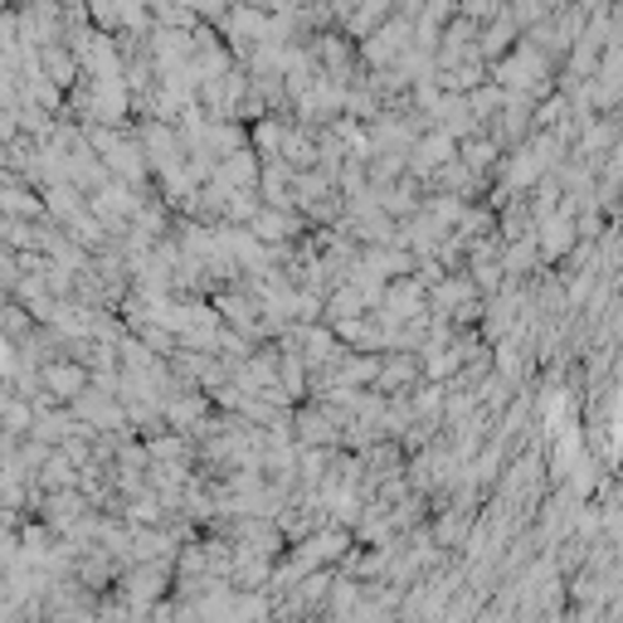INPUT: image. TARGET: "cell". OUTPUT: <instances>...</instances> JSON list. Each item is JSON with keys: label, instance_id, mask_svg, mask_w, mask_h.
I'll use <instances>...</instances> for the list:
<instances>
[{"label": "cell", "instance_id": "6da1fadb", "mask_svg": "<svg viewBox=\"0 0 623 623\" xmlns=\"http://www.w3.org/2000/svg\"><path fill=\"white\" fill-rule=\"evenodd\" d=\"M40 69H44V78H54V84L64 88V93H69L78 78H84V64H78V54H74L64 40L44 44V49H40Z\"/></svg>", "mask_w": 623, "mask_h": 623}, {"label": "cell", "instance_id": "7a4b0ae2", "mask_svg": "<svg viewBox=\"0 0 623 623\" xmlns=\"http://www.w3.org/2000/svg\"><path fill=\"white\" fill-rule=\"evenodd\" d=\"M214 93H220V88H214V78H205V98H210V103H214ZM230 98H240V78H234V74H224V103L214 108V112H220V118H224V112H230Z\"/></svg>", "mask_w": 623, "mask_h": 623}]
</instances>
